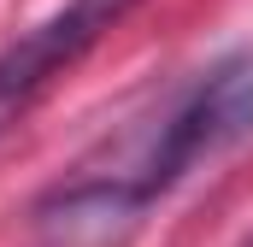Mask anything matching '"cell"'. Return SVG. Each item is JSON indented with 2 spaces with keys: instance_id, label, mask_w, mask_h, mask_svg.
Listing matches in <instances>:
<instances>
[{
  "instance_id": "obj_1",
  "label": "cell",
  "mask_w": 253,
  "mask_h": 247,
  "mask_svg": "<svg viewBox=\"0 0 253 247\" xmlns=\"http://www.w3.org/2000/svg\"><path fill=\"white\" fill-rule=\"evenodd\" d=\"M253 135V47H236L224 59H212L189 88L177 94V106L159 118L153 141L141 147V159L129 171L112 177H88V183H71L47 200V212H100V218H129V212H147L153 200H165L171 188L194 177L200 165H212L218 153L242 147Z\"/></svg>"
},
{
  "instance_id": "obj_2",
  "label": "cell",
  "mask_w": 253,
  "mask_h": 247,
  "mask_svg": "<svg viewBox=\"0 0 253 247\" xmlns=\"http://www.w3.org/2000/svg\"><path fill=\"white\" fill-rule=\"evenodd\" d=\"M135 0H65L42 24H30L12 47H0V141L30 118V106L83 59Z\"/></svg>"
},
{
  "instance_id": "obj_3",
  "label": "cell",
  "mask_w": 253,
  "mask_h": 247,
  "mask_svg": "<svg viewBox=\"0 0 253 247\" xmlns=\"http://www.w3.org/2000/svg\"><path fill=\"white\" fill-rule=\"evenodd\" d=\"M248 247H253V236H248Z\"/></svg>"
}]
</instances>
